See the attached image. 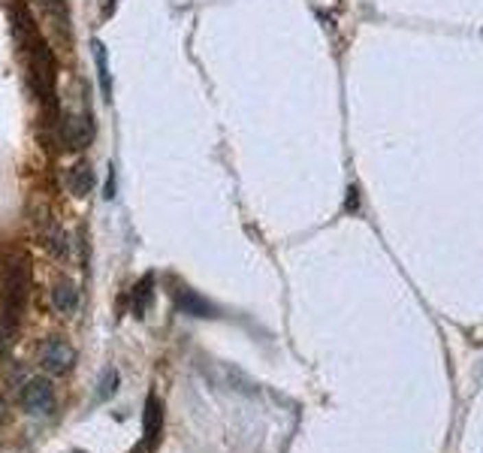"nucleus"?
<instances>
[{
    "label": "nucleus",
    "instance_id": "1",
    "mask_svg": "<svg viewBox=\"0 0 483 453\" xmlns=\"http://www.w3.org/2000/svg\"><path fill=\"white\" fill-rule=\"evenodd\" d=\"M94 136V127H91V115H75V112H64L60 115V142L64 148L79 151L85 148Z\"/></svg>",
    "mask_w": 483,
    "mask_h": 453
},
{
    "label": "nucleus",
    "instance_id": "2",
    "mask_svg": "<svg viewBox=\"0 0 483 453\" xmlns=\"http://www.w3.org/2000/svg\"><path fill=\"white\" fill-rule=\"evenodd\" d=\"M161 432H163V405L157 402V396H148L145 402V417H142V444L133 448L130 453H154L161 444Z\"/></svg>",
    "mask_w": 483,
    "mask_h": 453
},
{
    "label": "nucleus",
    "instance_id": "3",
    "mask_svg": "<svg viewBox=\"0 0 483 453\" xmlns=\"http://www.w3.org/2000/svg\"><path fill=\"white\" fill-rule=\"evenodd\" d=\"M21 408L27 414H49L55 408V390L45 378H34L21 387Z\"/></svg>",
    "mask_w": 483,
    "mask_h": 453
},
{
    "label": "nucleus",
    "instance_id": "4",
    "mask_svg": "<svg viewBox=\"0 0 483 453\" xmlns=\"http://www.w3.org/2000/svg\"><path fill=\"white\" fill-rule=\"evenodd\" d=\"M40 357H43V366L49 369V372L60 375V372H67V369L73 366L75 351H73V345H70V342H64L60 336H51V338H45Z\"/></svg>",
    "mask_w": 483,
    "mask_h": 453
},
{
    "label": "nucleus",
    "instance_id": "5",
    "mask_svg": "<svg viewBox=\"0 0 483 453\" xmlns=\"http://www.w3.org/2000/svg\"><path fill=\"white\" fill-rule=\"evenodd\" d=\"M51 305H55L60 314L75 312V305H79V290H75V284L70 281V278L55 281V287H51Z\"/></svg>",
    "mask_w": 483,
    "mask_h": 453
},
{
    "label": "nucleus",
    "instance_id": "6",
    "mask_svg": "<svg viewBox=\"0 0 483 453\" xmlns=\"http://www.w3.org/2000/svg\"><path fill=\"white\" fill-rule=\"evenodd\" d=\"M67 187H70L73 196H88L91 187H94V170H91V163L79 161L75 166H70V172H67Z\"/></svg>",
    "mask_w": 483,
    "mask_h": 453
},
{
    "label": "nucleus",
    "instance_id": "7",
    "mask_svg": "<svg viewBox=\"0 0 483 453\" xmlns=\"http://www.w3.org/2000/svg\"><path fill=\"white\" fill-rule=\"evenodd\" d=\"M178 305L185 308V314H193V317H211V312H215V308H211L196 290H191V287H178Z\"/></svg>",
    "mask_w": 483,
    "mask_h": 453
},
{
    "label": "nucleus",
    "instance_id": "8",
    "mask_svg": "<svg viewBox=\"0 0 483 453\" xmlns=\"http://www.w3.org/2000/svg\"><path fill=\"white\" fill-rule=\"evenodd\" d=\"M94 64H97V79H100L103 100H112V79H109V64H106V45L100 40L94 43Z\"/></svg>",
    "mask_w": 483,
    "mask_h": 453
},
{
    "label": "nucleus",
    "instance_id": "9",
    "mask_svg": "<svg viewBox=\"0 0 483 453\" xmlns=\"http://www.w3.org/2000/svg\"><path fill=\"white\" fill-rule=\"evenodd\" d=\"M151 284H154V278L145 275L139 284L133 287V312L139 314V317H145L148 305H151V299H154V290H151Z\"/></svg>",
    "mask_w": 483,
    "mask_h": 453
},
{
    "label": "nucleus",
    "instance_id": "10",
    "mask_svg": "<svg viewBox=\"0 0 483 453\" xmlns=\"http://www.w3.org/2000/svg\"><path fill=\"white\" fill-rule=\"evenodd\" d=\"M45 248L55 257H67L70 254V236H67L60 226H51V230L45 233Z\"/></svg>",
    "mask_w": 483,
    "mask_h": 453
},
{
    "label": "nucleus",
    "instance_id": "11",
    "mask_svg": "<svg viewBox=\"0 0 483 453\" xmlns=\"http://www.w3.org/2000/svg\"><path fill=\"white\" fill-rule=\"evenodd\" d=\"M40 6L51 19H64L67 21V0H40Z\"/></svg>",
    "mask_w": 483,
    "mask_h": 453
},
{
    "label": "nucleus",
    "instance_id": "12",
    "mask_svg": "<svg viewBox=\"0 0 483 453\" xmlns=\"http://www.w3.org/2000/svg\"><path fill=\"white\" fill-rule=\"evenodd\" d=\"M115 196V172H109V185H106V200Z\"/></svg>",
    "mask_w": 483,
    "mask_h": 453
}]
</instances>
